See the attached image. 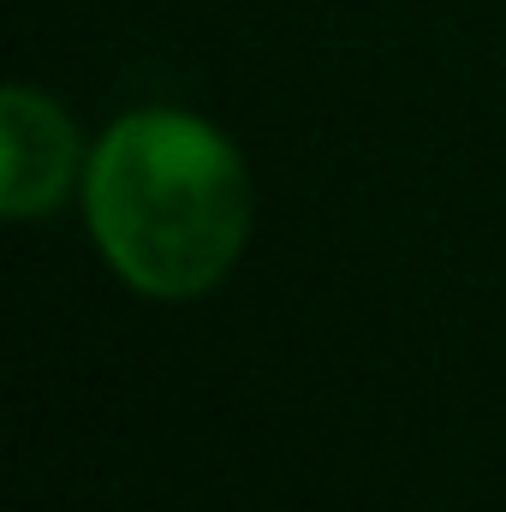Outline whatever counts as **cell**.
Here are the masks:
<instances>
[{
	"label": "cell",
	"instance_id": "1",
	"mask_svg": "<svg viewBox=\"0 0 506 512\" xmlns=\"http://www.w3.org/2000/svg\"><path fill=\"white\" fill-rule=\"evenodd\" d=\"M90 227L137 292L191 298L233 268L251 233V185L221 131L143 108L90 161Z\"/></svg>",
	"mask_w": 506,
	"mask_h": 512
},
{
	"label": "cell",
	"instance_id": "2",
	"mask_svg": "<svg viewBox=\"0 0 506 512\" xmlns=\"http://www.w3.org/2000/svg\"><path fill=\"white\" fill-rule=\"evenodd\" d=\"M0 126H6V173H0V197H6V215H42L60 203L66 179H72V161H78V143L66 114L36 96V90H6L0 102Z\"/></svg>",
	"mask_w": 506,
	"mask_h": 512
}]
</instances>
